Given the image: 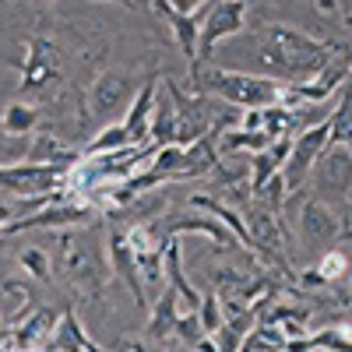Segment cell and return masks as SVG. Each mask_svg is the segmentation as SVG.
Listing matches in <instances>:
<instances>
[{"mask_svg": "<svg viewBox=\"0 0 352 352\" xmlns=\"http://www.w3.org/2000/svg\"><path fill=\"white\" fill-rule=\"evenodd\" d=\"M335 53H338L335 43L314 39V36L300 32V28H289V25L261 28V39H257L261 74H272V78H282V81H310V78H317L331 64Z\"/></svg>", "mask_w": 352, "mask_h": 352, "instance_id": "cell-1", "label": "cell"}, {"mask_svg": "<svg viewBox=\"0 0 352 352\" xmlns=\"http://www.w3.org/2000/svg\"><path fill=\"white\" fill-rule=\"evenodd\" d=\"M56 264L60 275L71 285V292H78L81 300H102L106 285H109V261H106V247H102V232L81 229L78 232H60L56 240Z\"/></svg>", "mask_w": 352, "mask_h": 352, "instance_id": "cell-2", "label": "cell"}, {"mask_svg": "<svg viewBox=\"0 0 352 352\" xmlns=\"http://www.w3.org/2000/svg\"><path fill=\"white\" fill-rule=\"evenodd\" d=\"M197 78V92H208L212 99L229 102L232 109H257V106H282V78L272 74H247V71H226V67H190Z\"/></svg>", "mask_w": 352, "mask_h": 352, "instance_id": "cell-3", "label": "cell"}, {"mask_svg": "<svg viewBox=\"0 0 352 352\" xmlns=\"http://www.w3.org/2000/svg\"><path fill=\"white\" fill-rule=\"evenodd\" d=\"M92 219H96V204L88 197L56 190V194H50L39 204L32 215L11 219L4 226V236H14V232H32V229H78V226H88Z\"/></svg>", "mask_w": 352, "mask_h": 352, "instance_id": "cell-4", "label": "cell"}, {"mask_svg": "<svg viewBox=\"0 0 352 352\" xmlns=\"http://www.w3.org/2000/svg\"><path fill=\"white\" fill-rule=\"evenodd\" d=\"M71 173V166L60 162H8L0 166V190H11L14 197H28V201H46L50 194H56L64 187V176Z\"/></svg>", "mask_w": 352, "mask_h": 352, "instance_id": "cell-5", "label": "cell"}, {"mask_svg": "<svg viewBox=\"0 0 352 352\" xmlns=\"http://www.w3.org/2000/svg\"><path fill=\"white\" fill-rule=\"evenodd\" d=\"M64 74L60 50L50 36H32L25 46V60H21V96H50Z\"/></svg>", "mask_w": 352, "mask_h": 352, "instance_id": "cell-6", "label": "cell"}, {"mask_svg": "<svg viewBox=\"0 0 352 352\" xmlns=\"http://www.w3.org/2000/svg\"><path fill=\"white\" fill-rule=\"evenodd\" d=\"M197 18H201L197 64H204L215 53L219 43H226L229 36L243 32V25H247V0H215V4H204L197 11Z\"/></svg>", "mask_w": 352, "mask_h": 352, "instance_id": "cell-7", "label": "cell"}, {"mask_svg": "<svg viewBox=\"0 0 352 352\" xmlns=\"http://www.w3.org/2000/svg\"><path fill=\"white\" fill-rule=\"evenodd\" d=\"M328 134H331L328 116H324V120H317V124H310V127H303V131L292 134V148H289L285 166H282V180H285L289 197H292V194H296V190L310 180L314 162L320 159V152L328 148Z\"/></svg>", "mask_w": 352, "mask_h": 352, "instance_id": "cell-8", "label": "cell"}, {"mask_svg": "<svg viewBox=\"0 0 352 352\" xmlns=\"http://www.w3.org/2000/svg\"><path fill=\"white\" fill-rule=\"evenodd\" d=\"M310 180H314V197L320 201H349L352 194V152L345 144L328 141V148L320 152V159L310 169Z\"/></svg>", "mask_w": 352, "mask_h": 352, "instance_id": "cell-9", "label": "cell"}, {"mask_svg": "<svg viewBox=\"0 0 352 352\" xmlns=\"http://www.w3.org/2000/svg\"><path fill=\"white\" fill-rule=\"evenodd\" d=\"M138 92V85L127 71H102L88 81L85 88V106H88V116L92 120H106L109 113L124 109Z\"/></svg>", "mask_w": 352, "mask_h": 352, "instance_id": "cell-10", "label": "cell"}, {"mask_svg": "<svg viewBox=\"0 0 352 352\" xmlns=\"http://www.w3.org/2000/svg\"><path fill=\"white\" fill-rule=\"evenodd\" d=\"M152 226H155V232H159L162 240H169V236H184V232H197V236L212 240L219 250H232V247H240V240L232 236V229H229L222 219H215V215H208V212H201V208L184 212V215H166V219H155Z\"/></svg>", "mask_w": 352, "mask_h": 352, "instance_id": "cell-11", "label": "cell"}, {"mask_svg": "<svg viewBox=\"0 0 352 352\" xmlns=\"http://www.w3.org/2000/svg\"><path fill=\"white\" fill-rule=\"evenodd\" d=\"M106 261H109V272L120 275V282L134 292V303L138 307H148V296H144V285H141V275H138V261H134V250H131V240H127V229L124 226H109V236H106Z\"/></svg>", "mask_w": 352, "mask_h": 352, "instance_id": "cell-12", "label": "cell"}, {"mask_svg": "<svg viewBox=\"0 0 352 352\" xmlns=\"http://www.w3.org/2000/svg\"><path fill=\"white\" fill-rule=\"evenodd\" d=\"M155 92H159V74H148L141 85L134 99L127 102V113H124V131L131 138V144H148V127H152V106H155Z\"/></svg>", "mask_w": 352, "mask_h": 352, "instance_id": "cell-13", "label": "cell"}, {"mask_svg": "<svg viewBox=\"0 0 352 352\" xmlns=\"http://www.w3.org/2000/svg\"><path fill=\"white\" fill-rule=\"evenodd\" d=\"M300 229L314 243H335V240H342L345 226H342V215L335 212V204L320 201V197H310L300 208Z\"/></svg>", "mask_w": 352, "mask_h": 352, "instance_id": "cell-14", "label": "cell"}, {"mask_svg": "<svg viewBox=\"0 0 352 352\" xmlns=\"http://www.w3.org/2000/svg\"><path fill=\"white\" fill-rule=\"evenodd\" d=\"M152 11H159L166 21H169V32L176 39V50L187 56V64L194 67L197 64V32H201V18L197 14H184L176 11L169 0H152Z\"/></svg>", "mask_w": 352, "mask_h": 352, "instance_id": "cell-15", "label": "cell"}, {"mask_svg": "<svg viewBox=\"0 0 352 352\" xmlns=\"http://www.w3.org/2000/svg\"><path fill=\"white\" fill-rule=\"evenodd\" d=\"M46 352H102V349L88 338V331L78 320V314L71 307H64L60 320L53 324V331L46 338Z\"/></svg>", "mask_w": 352, "mask_h": 352, "instance_id": "cell-16", "label": "cell"}, {"mask_svg": "<svg viewBox=\"0 0 352 352\" xmlns=\"http://www.w3.org/2000/svg\"><path fill=\"white\" fill-rule=\"evenodd\" d=\"M152 314H148V345H166V338H173V328L180 320V300H176V289L173 285H162L159 296L148 303Z\"/></svg>", "mask_w": 352, "mask_h": 352, "instance_id": "cell-17", "label": "cell"}, {"mask_svg": "<svg viewBox=\"0 0 352 352\" xmlns=\"http://www.w3.org/2000/svg\"><path fill=\"white\" fill-rule=\"evenodd\" d=\"M50 331H53V314L50 310H32L28 317H21V324L14 331H8V349L11 352L39 349V345H46Z\"/></svg>", "mask_w": 352, "mask_h": 352, "instance_id": "cell-18", "label": "cell"}, {"mask_svg": "<svg viewBox=\"0 0 352 352\" xmlns=\"http://www.w3.org/2000/svg\"><path fill=\"white\" fill-rule=\"evenodd\" d=\"M215 134H204L190 144H184V162H180V180H197V176H212L215 162H219V148H215Z\"/></svg>", "mask_w": 352, "mask_h": 352, "instance_id": "cell-19", "label": "cell"}, {"mask_svg": "<svg viewBox=\"0 0 352 352\" xmlns=\"http://www.w3.org/2000/svg\"><path fill=\"white\" fill-rule=\"evenodd\" d=\"M148 144H155V148H162V144H176V106H173V96L166 92V85L155 92Z\"/></svg>", "mask_w": 352, "mask_h": 352, "instance_id": "cell-20", "label": "cell"}, {"mask_svg": "<svg viewBox=\"0 0 352 352\" xmlns=\"http://www.w3.org/2000/svg\"><path fill=\"white\" fill-rule=\"evenodd\" d=\"M81 159V152L67 148V144L56 138L53 131H39L32 134V144L25 152V162H60V166H74Z\"/></svg>", "mask_w": 352, "mask_h": 352, "instance_id": "cell-21", "label": "cell"}, {"mask_svg": "<svg viewBox=\"0 0 352 352\" xmlns=\"http://www.w3.org/2000/svg\"><path fill=\"white\" fill-rule=\"evenodd\" d=\"M39 127V106L36 102H11L4 106V113H0V131H4L8 138H21V134H32Z\"/></svg>", "mask_w": 352, "mask_h": 352, "instance_id": "cell-22", "label": "cell"}, {"mask_svg": "<svg viewBox=\"0 0 352 352\" xmlns=\"http://www.w3.org/2000/svg\"><path fill=\"white\" fill-rule=\"evenodd\" d=\"M120 148H131V138H127L124 124H106V127L81 148V155H106V152H120Z\"/></svg>", "mask_w": 352, "mask_h": 352, "instance_id": "cell-23", "label": "cell"}, {"mask_svg": "<svg viewBox=\"0 0 352 352\" xmlns=\"http://www.w3.org/2000/svg\"><path fill=\"white\" fill-rule=\"evenodd\" d=\"M328 127H331L328 141H335V144H345V148L352 152V96L338 92V109L328 116Z\"/></svg>", "mask_w": 352, "mask_h": 352, "instance_id": "cell-24", "label": "cell"}, {"mask_svg": "<svg viewBox=\"0 0 352 352\" xmlns=\"http://www.w3.org/2000/svg\"><path fill=\"white\" fill-rule=\"evenodd\" d=\"M18 264H21V272L25 275H32L36 282H53V257L43 250V247H25L18 254Z\"/></svg>", "mask_w": 352, "mask_h": 352, "instance_id": "cell-25", "label": "cell"}, {"mask_svg": "<svg viewBox=\"0 0 352 352\" xmlns=\"http://www.w3.org/2000/svg\"><path fill=\"white\" fill-rule=\"evenodd\" d=\"M197 320H201V328L215 335L222 324H226V314H222V300H219V292L208 289V292H201V303H197Z\"/></svg>", "mask_w": 352, "mask_h": 352, "instance_id": "cell-26", "label": "cell"}, {"mask_svg": "<svg viewBox=\"0 0 352 352\" xmlns=\"http://www.w3.org/2000/svg\"><path fill=\"white\" fill-rule=\"evenodd\" d=\"M349 254H342V250H328L324 257H320L317 264H314V268H317V275L320 278H324L328 285H338L345 275H349Z\"/></svg>", "mask_w": 352, "mask_h": 352, "instance_id": "cell-27", "label": "cell"}, {"mask_svg": "<svg viewBox=\"0 0 352 352\" xmlns=\"http://www.w3.org/2000/svg\"><path fill=\"white\" fill-rule=\"evenodd\" d=\"M204 335H208V331L201 328L197 310H187V314H180V320H176V328H173V338L180 342V345H187V349H194V345H197Z\"/></svg>", "mask_w": 352, "mask_h": 352, "instance_id": "cell-28", "label": "cell"}, {"mask_svg": "<svg viewBox=\"0 0 352 352\" xmlns=\"http://www.w3.org/2000/svg\"><path fill=\"white\" fill-rule=\"evenodd\" d=\"M169 4L176 8V11H184V14H197L208 0H169Z\"/></svg>", "mask_w": 352, "mask_h": 352, "instance_id": "cell-29", "label": "cell"}, {"mask_svg": "<svg viewBox=\"0 0 352 352\" xmlns=\"http://www.w3.org/2000/svg\"><path fill=\"white\" fill-rule=\"evenodd\" d=\"M11 219H14V212L8 208V204H0V236H4V226H8Z\"/></svg>", "mask_w": 352, "mask_h": 352, "instance_id": "cell-30", "label": "cell"}, {"mask_svg": "<svg viewBox=\"0 0 352 352\" xmlns=\"http://www.w3.org/2000/svg\"><path fill=\"white\" fill-rule=\"evenodd\" d=\"M131 352H162V345H131Z\"/></svg>", "mask_w": 352, "mask_h": 352, "instance_id": "cell-31", "label": "cell"}, {"mask_svg": "<svg viewBox=\"0 0 352 352\" xmlns=\"http://www.w3.org/2000/svg\"><path fill=\"white\" fill-rule=\"evenodd\" d=\"M8 342V320H4V314H0V345Z\"/></svg>", "mask_w": 352, "mask_h": 352, "instance_id": "cell-32", "label": "cell"}, {"mask_svg": "<svg viewBox=\"0 0 352 352\" xmlns=\"http://www.w3.org/2000/svg\"><path fill=\"white\" fill-rule=\"evenodd\" d=\"M338 92H345V96H352V67H349V78H345V85L338 88Z\"/></svg>", "mask_w": 352, "mask_h": 352, "instance_id": "cell-33", "label": "cell"}, {"mask_svg": "<svg viewBox=\"0 0 352 352\" xmlns=\"http://www.w3.org/2000/svg\"><path fill=\"white\" fill-rule=\"evenodd\" d=\"M106 4H120V8H131V11L138 8V4H134V0H106Z\"/></svg>", "mask_w": 352, "mask_h": 352, "instance_id": "cell-34", "label": "cell"}, {"mask_svg": "<svg viewBox=\"0 0 352 352\" xmlns=\"http://www.w3.org/2000/svg\"><path fill=\"white\" fill-rule=\"evenodd\" d=\"M32 4H36V8H50V4H53V0H32Z\"/></svg>", "mask_w": 352, "mask_h": 352, "instance_id": "cell-35", "label": "cell"}, {"mask_svg": "<svg viewBox=\"0 0 352 352\" xmlns=\"http://www.w3.org/2000/svg\"><path fill=\"white\" fill-rule=\"evenodd\" d=\"M8 275H4V254H0V282H4Z\"/></svg>", "mask_w": 352, "mask_h": 352, "instance_id": "cell-36", "label": "cell"}, {"mask_svg": "<svg viewBox=\"0 0 352 352\" xmlns=\"http://www.w3.org/2000/svg\"><path fill=\"white\" fill-rule=\"evenodd\" d=\"M134 4H138V8H152V0H134Z\"/></svg>", "mask_w": 352, "mask_h": 352, "instance_id": "cell-37", "label": "cell"}, {"mask_svg": "<svg viewBox=\"0 0 352 352\" xmlns=\"http://www.w3.org/2000/svg\"><path fill=\"white\" fill-rule=\"evenodd\" d=\"M208 4H215V0H208Z\"/></svg>", "mask_w": 352, "mask_h": 352, "instance_id": "cell-38", "label": "cell"}]
</instances>
